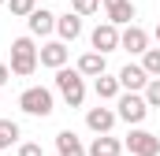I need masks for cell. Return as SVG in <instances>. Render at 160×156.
I'll list each match as a JSON object with an SVG mask.
<instances>
[{"label": "cell", "mask_w": 160, "mask_h": 156, "mask_svg": "<svg viewBox=\"0 0 160 156\" xmlns=\"http://www.w3.org/2000/svg\"><path fill=\"white\" fill-rule=\"evenodd\" d=\"M38 45H34V37H15L11 41V75H19V78H30L34 71H38Z\"/></svg>", "instance_id": "6da1fadb"}, {"label": "cell", "mask_w": 160, "mask_h": 156, "mask_svg": "<svg viewBox=\"0 0 160 156\" xmlns=\"http://www.w3.org/2000/svg\"><path fill=\"white\" fill-rule=\"evenodd\" d=\"M56 89H60V97L71 108H82V100H86V75H82L78 67L75 71L71 67H60L56 71Z\"/></svg>", "instance_id": "7a4b0ae2"}, {"label": "cell", "mask_w": 160, "mask_h": 156, "mask_svg": "<svg viewBox=\"0 0 160 156\" xmlns=\"http://www.w3.org/2000/svg\"><path fill=\"white\" fill-rule=\"evenodd\" d=\"M19 108L26 112V115H52L56 112V100H52V89H45V85H30V89H22L19 93Z\"/></svg>", "instance_id": "3957f363"}, {"label": "cell", "mask_w": 160, "mask_h": 156, "mask_svg": "<svg viewBox=\"0 0 160 156\" xmlns=\"http://www.w3.org/2000/svg\"><path fill=\"white\" fill-rule=\"evenodd\" d=\"M116 115H119L123 123H130V126L145 123V115H149V104H145V93H130V89H123L119 97H116Z\"/></svg>", "instance_id": "277c9868"}, {"label": "cell", "mask_w": 160, "mask_h": 156, "mask_svg": "<svg viewBox=\"0 0 160 156\" xmlns=\"http://www.w3.org/2000/svg\"><path fill=\"white\" fill-rule=\"evenodd\" d=\"M123 149H127L130 156H160V138L153 134V130H142V126H134V130L127 134Z\"/></svg>", "instance_id": "5b68a950"}, {"label": "cell", "mask_w": 160, "mask_h": 156, "mask_svg": "<svg viewBox=\"0 0 160 156\" xmlns=\"http://www.w3.org/2000/svg\"><path fill=\"white\" fill-rule=\"evenodd\" d=\"M89 45H93L97 52H104V56L116 52V48H119V26H116V22H97L93 34H89Z\"/></svg>", "instance_id": "8992f818"}, {"label": "cell", "mask_w": 160, "mask_h": 156, "mask_svg": "<svg viewBox=\"0 0 160 156\" xmlns=\"http://www.w3.org/2000/svg\"><path fill=\"white\" fill-rule=\"evenodd\" d=\"M67 56H71L67 41H48V45H41V48H38V60H41V67H52V71L67 67Z\"/></svg>", "instance_id": "52a82bcc"}, {"label": "cell", "mask_w": 160, "mask_h": 156, "mask_svg": "<svg viewBox=\"0 0 160 156\" xmlns=\"http://www.w3.org/2000/svg\"><path fill=\"white\" fill-rule=\"evenodd\" d=\"M116 119H119V115H116V108H104V100H101L97 108L86 112V126H89L93 134H108V130L116 126Z\"/></svg>", "instance_id": "ba28073f"}, {"label": "cell", "mask_w": 160, "mask_h": 156, "mask_svg": "<svg viewBox=\"0 0 160 156\" xmlns=\"http://www.w3.org/2000/svg\"><path fill=\"white\" fill-rule=\"evenodd\" d=\"M119 48H127L130 56H142V52L149 48V34H145L142 26L130 22V26H123V30H119Z\"/></svg>", "instance_id": "9c48e42d"}, {"label": "cell", "mask_w": 160, "mask_h": 156, "mask_svg": "<svg viewBox=\"0 0 160 156\" xmlns=\"http://www.w3.org/2000/svg\"><path fill=\"white\" fill-rule=\"evenodd\" d=\"M26 26H30L34 37H48V34L56 30V15H52L48 7H34V11L26 15Z\"/></svg>", "instance_id": "30bf717a"}, {"label": "cell", "mask_w": 160, "mask_h": 156, "mask_svg": "<svg viewBox=\"0 0 160 156\" xmlns=\"http://www.w3.org/2000/svg\"><path fill=\"white\" fill-rule=\"evenodd\" d=\"M119 85L130 89V93H142V89L149 85V71H145L142 63H127V67L119 71Z\"/></svg>", "instance_id": "8fae6325"}, {"label": "cell", "mask_w": 160, "mask_h": 156, "mask_svg": "<svg viewBox=\"0 0 160 156\" xmlns=\"http://www.w3.org/2000/svg\"><path fill=\"white\" fill-rule=\"evenodd\" d=\"M56 153L60 156H89L75 130H60V134H56Z\"/></svg>", "instance_id": "7c38bea8"}, {"label": "cell", "mask_w": 160, "mask_h": 156, "mask_svg": "<svg viewBox=\"0 0 160 156\" xmlns=\"http://www.w3.org/2000/svg\"><path fill=\"white\" fill-rule=\"evenodd\" d=\"M93 93H97V100H116V97L123 93V85H119V75L112 78L108 71H104V75H97V78H93Z\"/></svg>", "instance_id": "4fadbf2b"}, {"label": "cell", "mask_w": 160, "mask_h": 156, "mask_svg": "<svg viewBox=\"0 0 160 156\" xmlns=\"http://www.w3.org/2000/svg\"><path fill=\"white\" fill-rule=\"evenodd\" d=\"M56 34H60V41H75L82 34V15H78V11L56 15Z\"/></svg>", "instance_id": "5bb4252c"}, {"label": "cell", "mask_w": 160, "mask_h": 156, "mask_svg": "<svg viewBox=\"0 0 160 156\" xmlns=\"http://www.w3.org/2000/svg\"><path fill=\"white\" fill-rule=\"evenodd\" d=\"M89 156H119L123 153V141L119 138H112V134H97L93 141H89Z\"/></svg>", "instance_id": "9a60e30c"}, {"label": "cell", "mask_w": 160, "mask_h": 156, "mask_svg": "<svg viewBox=\"0 0 160 156\" xmlns=\"http://www.w3.org/2000/svg\"><path fill=\"white\" fill-rule=\"evenodd\" d=\"M78 71H82L86 78L104 75V71H108V60H104V52H97V48H93V52H86V56L78 60Z\"/></svg>", "instance_id": "2e32d148"}, {"label": "cell", "mask_w": 160, "mask_h": 156, "mask_svg": "<svg viewBox=\"0 0 160 156\" xmlns=\"http://www.w3.org/2000/svg\"><path fill=\"white\" fill-rule=\"evenodd\" d=\"M108 22H116V26H130V22H134V4H130V0L108 4Z\"/></svg>", "instance_id": "e0dca14e"}, {"label": "cell", "mask_w": 160, "mask_h": 156, "mask_svg": "<svg viewBox=\"0 0 160 156\" xmlns=\"http://www.w3.org/2000/svg\"><path fill=\"white\" fill-rule=\"evenodd\" d=\"M19 138H22L19 123H15V119H0V153H4V149H11Z\"/></svg>", "instance_id": "ac0fdd59"}, {"label": "cell", "mask_w": 160, "mask_h": 156, "mask_svg": "<svg viewBox=\"0 0 160 156\" xmlns=\"http://www.w3.org/2000/svg\"><path fill=\"white\" fill-rule=\"evenodd\" d=\"M142 67L149 71V78H160V48H145L142 52Z\"/></svg>", "instance_id": "d6986e66"}, {"label": "cell", "mask_w": 160, "mask_h": 156, "mask_svg": "<svg viewBox=\"0 0 160 156\" xmlns=\"http://www.w3.org/2000/svg\"><path fill=\"white\" fill-rule=\"evenodd\" d=\"M71 11H78L82 19L86 15H97L101 11V0H71Z\"/></svg>", "instance_id": "ffe728a7"}, {"label": "cell", "mask_w": 160, "mask_h": 156, "mask_svg": "<svg viewBox=\"0 0 160 156\" xmlns=\"http://www.w3.org/2000/svg\"><path fill=\"white\" fill-rule=\"evenodd\" d=\"M142 93H145V104L149 108H160V78H149V85Z\"/></svg>", "instance_id": "44dd1931"}, {"label": "cell", "mask_w": 160, "mask_h": 156, "mask_svg": "<svg viewBox=\"0 0 160 156\" xmlns=\"http://www.w3.org/2000/svg\"><path fill=\"white\" fill-rule=\"evenodd\" d=\"M8 7H11V15H19V19H26L34 7H38V0H8Z\"/></svg>", "instance_id": "7402d4cb"}, {"label": "cell", "mask_w": 160, "mask_h": 156, "mask_svg": "<svg viewBox=\"0 0 160 156\" xmlns=\"http://www.w3.org/2000/svg\"><path fill=\"white\" fill-rule=\"evenodd\" d=\"M19 156H45V149L38 141H26V145H19Z\"/></svg>", "instance_id": "603a6c76"}, {"label": "cell", "mask_w": 160, "mask_h": 156, "mask_svg": "<svg viewBox=\"0 0 160 156\" xmlns=\"http://www.w3.org/2000/svg\"><path fill=\"white\" fill-rule=\"evenodd\" d=\"M8 78H11V67H8V63H4V60H0V85H4V82H8Z\"/></svg>", "instance_id": "cb8c5ba5"}, {"label": "cell", "mask_w": 160, "mask_h": 156, "mask_svg": "<svg viewBox=\"0 0 160 156\" xmlns=\"http://www.w3.org/2000/svg\"><path fill=\"white\" fill-rule=\"evenodd\" d=\"M101 4H104V7H108V4H119V0H101Z\"/></svg>", "instance_id": "d4e9b609"}, {"label": "cell", "mask_w": 160, "mask_h": 156, "mask_svg": "<svg viewBox=\"0 0 160 156\" xmlns=\"http://www.w3.org/2000/svg\"><path fill=\"white\" fill-rule=\"evenodd\" d=\"M157 41H160V22H157Z\"/></svg>", "instance_id": "484cf974"}, {"label": "cell", "mask_w": 160, "mask_h": 156, "mask_svg": "<svg viewBox=\"0 0 160 156\" xmlns=\"http://www.w3.org/2000/svg\"><path fill=\"white\" fill-rule=\"evenodd\" d=\"M0 4H8V0H0Z\"/></svg>", "instance_id": "4316f807"}]
</instances>
